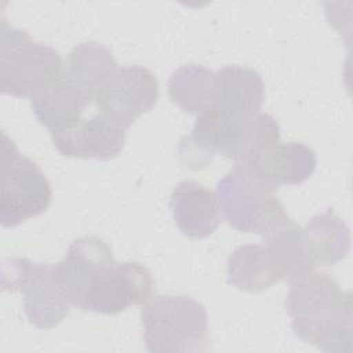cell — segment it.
I'll return each mask as SVG.
<instances>
[{
    "mask_svg": "<svg viewBox=\"0 0 353 353\" xmlns=\"http://www.w3.org/2000/svg\"><path fill=\"white\" fill-rule=\"evenodd\" d=\"M52 189L41 168L22 156L6 132L1 134V199L0 221L3 228L39 216L51 204Z\"/></svg>",
    "mask_w": 353,
    "mask_h": 353,
    "instance_id": "6",
    "label": "cell"
},
{
    "mask_svg": "<svg viewBox=\"0 0 353 353\" xmlns=\"http://www.w3.org/2000/svg\"><path fill=\"white\" fill-rule=\"evenodd\" d=\"M170 205L176 228L189 239L208 237L221 223L216 194L196 181L179 182L172 190Z\"/></svg>",
    "mask_w": 353,
    "mask_h": 353,
    "instance_id": "14",
    "label": "cell"
},
{
    "mask_svg": "<svg viewBox=\"0 0 353 353\" xmlns=\"http://www.w3.org/2000/svg\"><path fill=\"white\" fill-rule=\"evenodd\" d=\"M263 245L272 254L281 280L298 281L313 273L316 265L307 252L303 230L291 219L287 225L263 239Z\"/></svg>",
    "mask_w": 353,
    "mask_h": 353,
    "instance_id": "17",
    "label": "cell"
},
{
    "mask_svg": "<svg viewBox=\"0 0 353 353\" xmlns=\"http://www.w3.org/2000/svg\"><path fill=\"white\" fill-rule=\"evenodd\" d=\"M116 261L110 247L99 237L74 240L62 261L52 265L54 280L69 305L87 310V305Z\"/></svg>",
    "mask_w": 353,
    "mask_h": 353,
    "instance_id": "8",
    "label": "cell"
},
{
    "mask_svg": "<svg viewBox=\"0 0 353 353\" xmlns=\"http://www.w3.org/2000/svg\"><path fill=\"white\" fill-rule=\"evenodd\" d=\"M154 290L150 272L138 262H121L105 277L91 296L87 312L117 314L131 305L146 303Z\"/></svg>",
    "mask_w": 353,
    "mask_h": 353,
    "instance_id": "12",
    "label": "cell"
},
{
    "mask_svg": "<svg viewBox=\"0 0 353 353\" xmlns=\"http://www.w3.org/2000/svg\"><path fill=\"white\" fill-rule=\"evenodd\" d=\"M125 130L97 113L70 130L51 134L57 150L66 157L108 161L120 154L125 143Z\"/></svg>",
    "mask_w": 353,
    "mask_h": 353,
    "instance_id": "11",
    "label": "cell"
},
{
    "mask_svg": "<svg viewBox=\"0 0 353 353\" xmlns=\"http://www.w3.org/2000/svg\"><path fill=\"white\" fill-rule=\"evenodd\" d=\"M57 50L36 43L21 29L1 22L0 87L3 94L33 98L47 90L62 73Z\"/></svg>",
    "mask_w": 353,
    "mask_h": 353,
    "instance_id": "5",
    "label": "cell"
},
{
    "mask_svg": "<svg viewBox=\"0 0 353 353\" xmlns=\"http://www.w3.org/2000/svg\"><path fill=\"white\" fill-rule=\"evenodd\" d=\"M159 99V81L143 66H117L94 94L95 106L103 117L127 130Z\"/></svg>",
    "mask_w": 353,
    "mask_h": 353,
    "instance_id": "9",
    "label": "cell"
},
{
    "mask_svg": "<svg viewBox=\"0 0 353 353\" xmlns=\"http://www.w3.org/2000/svg\"><path fill=\"white\" fill-rule=\"evenodd\" d=\"M91 99L92 94L62 70L61 76L30 102L40 124L46 125L50 134H55L77 125Z\"/></svg>",
    "mask_w": 353,
    "mask_h": 353,
    "instance_id": "13",
    "label": "cell"
},
{
    "mask_svg": "<svg viewBox=\"0 0 353 353\" xmlns=\"http://www.w3.org/2000/svg\"><path fill=\"white\" fill-rule=\"evenodd\" d=\"M143 341L153 353H203L208 349L204 305L188 296L159 295L141 310Z\"/></svg>",
    "mask_w": 353,
    "mask_h": 353,
    "instance_id": "3",
    "label": "cell"
},
{
    "mask_svg": "<svg viewBox=\"0 0 353 353\" xmlns=\"http://www.w3.org/2000/svg\"><path fill=\"white\" fill-rule=\"evenodd\" d=\"M263 92L262 77L252 69L232 65L218 70L210 106L197 114L192 134L179 143L181 161L200 170L222 154L237 164L277 142L279 123L261 112Z\"/></svg>",
    "mask_w": 353,
    "mask_h": 353,
    "instance_id": "1",
    "label": "cell"
},
{
    "mask_svg": "<svg viewBox=\"0 0 353 353\" xmlns=\"http://www.w3.org/2000/svg\"><path fill=\"white\" fill-rule=\"evenodd\" d=\"M316 164V153L309 146L299 142L281 143L277 141L234 165L277 189L281 185L305 182L314 172Z\"/></svg>",
    "mask_w": 353,
    "mask_h": 353,
    "instance_id": "10",
    "label": "cell"
},
{
    "mask_svg": "<svg viewBox=\"0 0 353 353\" xmlns=\"http://www.w3.org/2000/svg\"><path fill=\"white\" fill-rule=\"evenodd\" d=\"M280 280V270L265 245H241L228 259V281L241 291L261 292Z\"/></svg>",
    "mask_w": 353,
    "mask_h": 353,
    "instance_id": "15",
    "label": "cell"
},
{
    "mask_svg": "<svg viewBox=\"0 0 353 353\" xmlns=\"http://www.w3.org/2000/svg\"><path fill=\"white\" fill-rule=\"evenodd\" d=\"M112 51L98 41H84L73 47L62 70L88 92L94 94L117 68Z\"/></svg>",
    "mask_w": 353,
    "mask_h": 353,
    "instance_id": "19",
    "label": "cell"
},
{
    "mask_svg": "<svg viewBox=\"0 0 353 353\" xmlns=\"http://www.w3.org/2000/svg\"><path fill=\"white\" fill-rule=\"evenodd\" d=\"M1 288L21 291L26 317L37 328H54L69 313V303L54 280L52 265L26 258L6 259L1 265Z\"/></svg>",
    "mask_w": 353,
    "mask_h": 353,
    "instance_id": "7",
    "label": "cell"
},
{
    "mask_svg": "<svg viewBox=\"0 0 353 353\" xmlns=\"http://www.w3.org/2000/svg\"><path fill=\"white\" fill-rule=\"evenodd\" d=\"M285 312L301 339L324 352H352V295L331 276L313 272L291 283Z\"/></svg>",
    "mask_w": 353,
    "mask_h": 353,
    "instance_id": "2",
    "label": "cell"
},
{
    "mask_svg": "<svg viewBox=\"0 0 353 353\" xmlns=\"http://www.w3.org/2000/svg\"><path fill=\"white\" fill-rule=\"evenodd\" d=\"M303 240L314 265L334 266L341 262L350 248L347 225L328 208L314 215L303 230Z\"/></svg>",
    "mask_w": 353,
    "mask_h": 353,
    "instance_id": "16",
    "label": "cell"
},
{
    "mask_svg": "<svg viewBox=\"0 0 353 353\" xmlns=\"http://www.w3.org/2000/svg\"><path fill=\"white\" fill-rule=\"evenodd\" d=\"M214 87L215 73L196 63L178 68L168 80L171 101L190 114H199L210 106Z\"/></svg>",
    "mask_w": 353,
    "mask_h": 353,
    "instance_id": "18",
    "label": "cell"
},
{
    "mask_svg": "<svg viewBox=\"0 0 353 353\" xmlns=\"http://www.w3.org/2000/svg\"><path fill=\"white\" fill-rule=\"evenodd\" d=\"M276 188L234 165L216 185V197L228 223L239 232L263 239L287 225L291 218L276 196Z\"/></svg>",
    "mask_w": 353,
    "mask_h": 353,
    "instance_id": "4",
    "label": "cell"
}]
</instances>
